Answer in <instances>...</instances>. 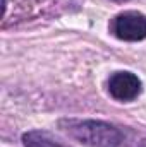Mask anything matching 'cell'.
Listing matches in <instances>:
<instances>
[{
    "label": "cell",
    "instance_id": "1",
    "mask_svg": "<svg viewBox=\"0 0 146 147\" xmlns=\"http://www.w3.org/2000/svg\"><path fill=\"white\" fill-rule=\"evenodd\" d=\"M62 130L88 147H120L124 146V134L105 121L98 120H62Z\"/></svg>",
    "mask_w": 146,
    "mask_h": 147
},
{
    "label": "cell",
    "instance_id": "2",
    "mask_svg": "<svg viewBox=\"0 0 146 147\" xmlns=\"http://www.w3.org/2000/svg\"><path fill=\"white\" fill-rule=\"evenodd\" d=\"M112 31L119 39L141 41L146 38V16L136 10L122 12L113 19Z\"/></svg>",
    "mask_w": 146,
    "mask_h": 147
},
{
    "label": "cell",
    "instance_id": "3",
    "mask_svg": "<svg viewBox=\"0 0 146 147\" xmlns=\"http://www.w3.org/2000/svg\"><path fill=\"white\" fill-rule=\"evenodd\" d=\"M141 80L132 72H115L108 80L110 96L117 101H132L141 94Z\"/></svg>",
    "mask_w": 146,
    "mask_h": 147
},
{
    "label": "cell",
    "instance_id": "4",
    "mask_svg": "<svg viewBox=\"0 0 146 147\" xmlns=\"http://www.w3.org/2000/svg\"><path fill=\"white\" fill-rule=\"evenodd\" d=\"M23 142L26 147H71L45 130H31L24 134Z\"/></svg>",
    "mask_w": 146,
    "mask_h": 147
},
{
    "label": "cell",
    "instance_id": "5",
    "mask_svg": "<svg viewBox=\"0 0 146 147\" xmlns=\"http://www.w3.org/2000/svg\"><path fill=\"white\" fill-rule=\"evenodd\" d=\"M113 2H119L120 3V2H127V0H113Z\"/></svg>",
    "mask_w": 146,
    "mask_h": 147
}]
</instances>
